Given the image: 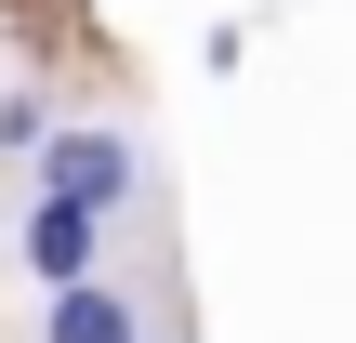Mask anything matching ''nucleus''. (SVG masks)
<instances>
[{"mask_svg": "<svg viewBox=\"0 0 356 343\" xmlns=\"http://www.w3.org/2000/svg\"><path fill=\"white\" fill-rule=\"evenodd\" d=\"M132 330H145V291L106 278V264L53 278V304H40V343H132Z\"/></svg>", "mask_w": 356, "mask_h": 343, "instance_id": "f03ea898", "label": "nucleus"}, {"mask_svg": "<svg viewBox=\"0 0 356 343\" xmlns=\"http://www.w3.org/2000/svg\"><path fill=\"white\" fill-rule=\"evenodd\" d=\"M0 225H13V212H0Z\"/></svg>", "mask_w": 356, "mask_h": 343, "instance_id": "423d86ee", "label": "nucleus"}, {"mask_svg": "<svg viewBox=\"0 0 356 343\" xmlns=\"http://www.w3.org/2000/svg\"><path fill=\"white\" fill-rule=\"evenodd\" d=\"M40 132H53V106H40V93H0V159H26Z\"/></svg>", "mask_w": 356, "mask_h": 343, "instance_id": "20e7f679", "label": "nucleus"}, {"mask_svg": "<svg viewBox=\"0 0 356 343\" xmlns=\"http://www.w3.org/2000/svg\"><path fill=\"white\" fill-rule=\"evenodd\" d=\"M132 343H172V330H132Z\"/></svg>", "mask_w": 356, "mask_h": 343, "instance_id": "39448f33", "label": "nucleus"}, {"mask_svg": "<svg viewBox=\"0 0 356 343\" xmlns=\"http://www.w3.org/2000/svg\"><path fill=\"white\" fill-rule=\"evenodd\" d=\"M13 238H26V278H40V291H53V278H79V264H106V212H79V198H53V185L26 198V225H13Z\"/></svg>", "mask_w": 356, "mask_h": 343, "instance_id": "7ed1b4c3", "label": "nucleus"}, {"mask_svg": "<svg viewBox=\"0 0 356 343\" xmlns=\"http://www.w3.org/2000/svg\"><path fill=\"white\" fill-rule=\"evenodd\" d=\"M26 172H40L53 198H79V212H106V225H119V212L145 198V145H132L119 119H53V132L26 145Z\"/></svg>", "mask_w": 356, "mask_h": 343, "instance_id": "f257e3e1", "label": "nucleus"}]
</instances>
